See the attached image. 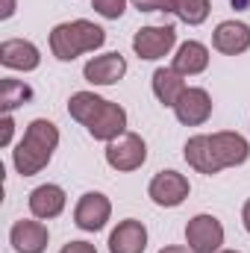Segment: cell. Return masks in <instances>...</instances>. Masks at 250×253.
<instances>
[{"label": "cell", "mask_w": 250, "mask_h": 253, "mask_svg": "<svg viewBox=\"0 0 250 253\" xmlns=\"http://www.w3.org/2000/svg\"><path fill=\"white\" fill-rule=\"evenodd\" d=\"M186 162L200 174H218L224 168L242 165L250 156V144L239 132H212V135H194L183 147Z\"/></svg>", "instance_id": "obj_1"}, {"label": "cell", "mask_w": 250, "mask_h": 253, "mask_svg": "<svg viewBox=\"0 0 250 253\" xmlns=\"http://www.w3.org/2000/svg\"><path fill=\"white\" fill-rule=\"evenodd\" d=\"M68 112H71L74 121H80V124L85 126L94 138H100V141L118 138L126 126L124 109H121L118 103H109V100L91 94V91H77V94H71Z\"/></svg>", "instance_id": "obj_2"}, {"label": "cell", "mask_w": 250, "mask_h": 253, "mask_svg": "<svg viewBox=\"0 0 250 253\" xmlns=\"http://www.w3.org/2000/svg\"><path fill=\"white\" fill-rule=\"evenodd\" d=\"M56 144H59L56 124H50L44 118H36L33 124L27 126V132H24L18 150H15V168H18V174H24V177L39 174L50 162Z\"/></svg>", "instance_id": "obj_3"}, {"label": "cell", "mask_w": 250, "mask_h": 253, "mask_svg": "<svg viewBox=\"0 0 250 253\" xmlns=\"http://www.w3.org/2000/svg\"><path fill=\"white\" fill-rule=\"evenodd\" d=\"M103 42H106V33L91 21H68V24H59L50 33V50L62 62H71L80 53H88V50L100 47Z\"/></svg>", "instance_id": "obj_4"}, {"label": "cell", "mask_w": 250, "mask_h": 253, "mask_svg": "<svg viewBox=\"0 0 250 253\" xmlns=\"http://www.w3.org/2000/svg\"><path fill=\"white\" fill-rule=\"evenodd\" d=\"M144 159H147V144L135 132H121L118 138L106 144V162L115 171H135L141 168Z\"/></svg>", "instance_id": "obj_5"}, {"label": "cell", "mask_w": 250, "mask_h": 253, "mask_svg": "<svg viewBox=\"0 0 250 253\" xmlns=\"http://www.w3.org/2000/svg\"><path fill=\"white\" fill-rule=\"evenodd\" d=\"M186 242L194 253H212L224 245V227L212 215H197L186 227Z\"/></svg>", "instance_id": "obj_6"}, {"label": "cell", "mask_w": 250, "mask_h": 253, "mask_svg": "<svg viewBox=\"0 0 250 253\" xmlns=\"http://www.w3.org/2000/svg\"><path fill=\"white\" fill-rule=\"evenodd\" d=\"M177 42V30L171 24H162V27H144L132 36V50L141 56V59H159L165 56Z\"/></svg>", "instance_id": "obj_7"}, {"label": "cell", "mask_w": 250, "mask_h": 253, "mask_svg": "<svg viewBox=\"0 0 250 253\" xmlns=\"http://www.w3.org/2000/svg\"><path fill=\"white\" fill-rule=\"evenodd\" d=\"M109 215H112V206H109L106 194H100V191H88V194H83L80 203H77V209H74V221H77V227H80V230H88V233L103 230V224L109 221Z\"/></svg>", "instance_id": "obj_8"}, {"label": "cell", "mask_w": 250, "mask_h": 253, "mask_svg": "<svg viewBox=\"0 0 250 253\" xmlns=\"http://www.w3.org/2000/svg\"><path fill=\"white\" fill-rule=\"evenodd\" d=\"M150 197L156 206H180L188 197V180L177 171H159L150 180Z\"/></svg>", "instance_id": "obj_9"}, {"label": "cell", "mask_w": 250, "mask_h": 253, "mask_svg": "<svg viewBox=\"0 0 250 253\" xmlns=\"http://www.w3.org/2000/svg\"><path fill=\"white\" fill-rule=\"evenodd\" d=\"M174 112H177L180 124L200 126L209 115H212V100H209V94H206L203 88H186V91H183V97L177 100Z\"/></svg>", "instance_id": "obj_10"}, {"label": "cell", "mask_w": 250, "mask_h": 253, "mask_svg": "<svg viewBox=\"0 0 250 253\" xmlns=\"http://www.w3.org/2000/svg\"><path fill=\"white\" fill-rule=\"evenodd\" d=\"M144 248H147V230L141 221L126 218L109 236V251L112 253H144Z\"/></svg>", "instance_id": "obj_11"}, {"label": "cell", "mask_w": 250, "mask_h": 253, "mask_svg": "<svg viewBox=\"0 0 250 253\" xmlns=\"http://www.w3.org/2000/svg\"><path fill=\"white\" fill-rule=\"evenodd\" d=\"M83 74L94 85H112V83H118L126 74V62L121 53H103V56H94L91 62L85 65Z\"/></svg>", "instance_id": "obj_12"}, {"label": "cell", "mask_w": 250, "mask_h": 253, "mask_svg": "<svg viewBox=\"0 0 250 253\" xmlns=\"http://www.w3.org/2000/svg\"><path fill=\"white\" fill-rule=\"evenodd\" d=\"M212 44H215V50H221L227 56L245 53L250 47V27L242 21H224V24H218Z\"/></svg>", "instance_id": "obj_13"}, {"label": "cell", "mask_w": 250, "mask_h": 253, "mask_svg": "<svg viewBox=\"0 0 250 253\" xmlns=\"http://www.w3.org/2000/svg\"><path fill=\"white\" fill-rule=\"evenodd\" d=\"M12 248L18 253H44L47 248V227L42 221H18L9 233Z\"/></svg>", "instance_id": "obj_14"}, {"label": "cell", "mask_w": 250, "mask_h": 253, "mask_svg": "<svg viewBox=\"0 0 250 253\" xmlns=\"http://www.w3.org/2000/svg\"><path fill=\"white\" fill-rule=\"evenodd\" d=\"M0 62L15 71H33V68H39L42 56H39L36 44H30L24 39H9L0 44Z\"/></svg>", "instance_id": "obj_15"}, {"label": "cell", "mask_w": 250, "mask_h": 253, "mask_svg": "<svg viewBox=\"0 0 250 253\" xmlns=\"http://www.w3.org/2000/svg\"><path fill=\"white\" fill-rule=\"evenodd\" d=\"M186 91V83H183V74L174 71V68H159L153 74V94L159 97V103L165 106H177V100L183 97Z\"/></svg>", "instance_id": "obj_16"}, {"label": "cell", "mask_w": 250, "mask_h": 253, "mask_svg": "<svg viewBox=\"0 0 250 253\" xmlns=\"http://www.w3.org/2000/svg\"><path fill=\"white\" fill-rule=\"evenodd\" d=\"M30 209L36 218H56L65 209V191L59 186H39L30 194Z\"/></svg>", "instance_id": "obj_17"}, {"label": "cell", "mask_w": 250, "mask_h": 253, "mask_svg": "<svg viewBox=\"0 0 250 253\" xmlns=\"http://www.w3.org/2000/svg\"><path fill=\"white\" fill-rule=\"evenodd\" d=\"M209 65V50L200 44V42H186L177 56H174V71H180L183 77H191V74H200L206 71Z\"/></svg>", "instance_id": "obj_18"}, {"label": "cell", "mask_w": 250, "mask_h": 253, "mask_svg": "<svg viewBox=\"0 0 250 253\" xmlns=\"http://www.w3.org/2000/svg\"><path fill=\"white\" fill-rule=\"evenodd\" d=\"M171 12L183 21V24H203L209 18V0H171Z\"/></svg>", "instance_id": "obj_19"}, {"label": "cell", "mask_w": 250, "mask_h": 253, "mask_svg": "<svg viewBox=\"0 0 250 253\" xmlns=\"http://www.w3.org/2000/svg\"><path fill=\"white\" fill-rule=\"evenodd\" d=\"M33 97V88L30 85H24L21 80H3V85H0V109L9 115L15 106H21V103H27Z\"/></svg>", "instance_id": "obj_20"}, {"label": "cell", "mask_w": 250, "mask_h": 253, "mask_svg": "<svg viewBox=\"0 0 250 253\" xmlns=\"http://www.w3.org/2000/svg\"><path fill=\"white\" fill-rule=\"evenodd\" d=\"M94 3V9L103 15V18H109V21H118L121 15H124V6L126 0H91Z\"/></svg>", "instance_id": "obj_21"}, {"label": "cell", "mask_w": 250, "mask_h": 253, "mask_svg": "<svg viewBox=\"0 0 250 253\" xmlns=\"http://www.w3.org/2000/svg\"><path fill=\"white\" fill-rule=\"evenodd\" d=\"M141 12H171V0H132Z\"/></svg>", "instance_id": "obj_22"}, {"label": "cell", "mask_w": 250, "mask_h": 253, "mask_svg": "<svg viewBox=\"0 0 250 253\" xmlns=\"http://www.w3.org/2000/svg\"><path fill=\"white\" fill-rule=\"evenodd\" d=\"M59 253H97V251H94V245H88V242H71V245H65Z\"/></svg>", "instance_id": "obj_23"}, {"label": "cell", "mask_w": 250, "mask_h": 253, "mask_svg": "<svg viewBox=\"0 0 250 253\" xmlns=\"http://www.w3.org/2000/svg\"><path fill=\"white\" fill-rule=\"evenodd\" d=\"M0 126H3V132H0V144H9V141H12V129H15V124H12V118H9V115H3V121H0Z\"/></svg>", "instance_id": "obj_24"}, {"label": "cell", "mask_w": 250, "mask_h": 253, "mask_svg": "<svg viewBox=\"0 0 250 253\" xmlns=\"http://www.w3.org/2000/svg\"><path fill=\"white\" fill-rule=\"evenodd\" d=\"M159 253H194L191 248H180V245H171V248H162Z\"/></svg>", "instance_id": "obj_25"}, {"label": "cell", "mask_w": 250, "mask_h": 253, "mask_svg": "<svg viewBox=\"0 0 250 253\" xmlns=\"http://www.w3.org/2000/svg\"><path fill=\"white\" fill-rule=\"evenodd\" d=\"M242 221H245V230L250 233V200L245 203V212H242Z\"/></svg>", "instance_id": "obj_26"}, {"label": "cell", "mask_w": 250, "mask_h": 253, "mask_svg": "<svg viewBox=\"0 0 250 253\" xmlns=\"http://www.w3.org/2000/svg\"><path fill=\"white\" fill-rule=\"evenodd\" d=\"M15 12V0H6V6H3V18H9Z\"/></svg>", "instance_id": "obj_27"}, {"label": "cell", "mask_w": 250, "mask_h": 253, "mask_svg": "<svg viewBox=\"0 0 250 253\" xmlns=\"http://www.w3.org/2000/svg\"><path fill=\"white\" fill-rule=\"evenodd\" d=\"M221 253H239V251H221Z\"/></svg>", "instance_id": "obj_28"}]
</instances>
